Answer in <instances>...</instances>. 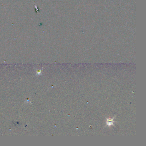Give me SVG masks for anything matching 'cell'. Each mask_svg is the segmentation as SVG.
I'll list each match as a JSON object with an SVG mask.
<instances>
[{
	"label": "cell",
	"instance_id": "6da1fadb",
	"mask_svg": "<svg viewBox=\"0 0 146 146\" xmlns=\"http://www.w3.org/2000/svg\"><path fill=\"white\" fill-rule=\"evenodd\" d=\"M114 118H108L107 119V125H108V126H111V125H113V119H114Z\"/></svg>",
	"mask_w": 146,
	"mask_h": 146
}]
</instances>
